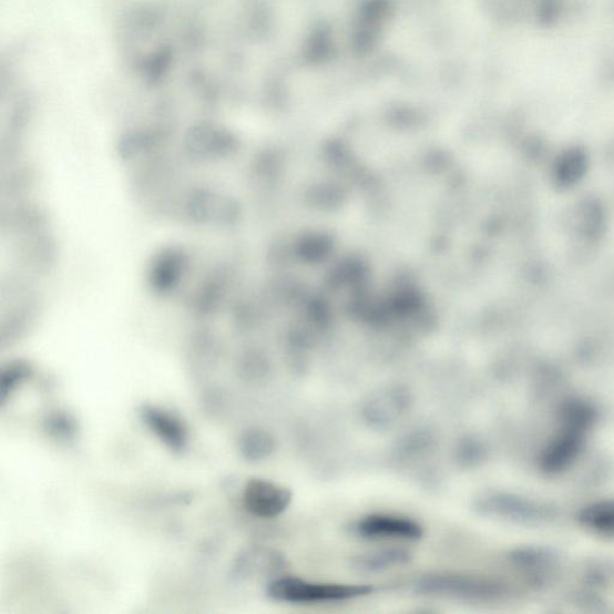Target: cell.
<instances>
[{
  "label": "cell",
  "instance_id": "cell-7",
  "mask_svg": "<svg viewBox=\"0 0 614 614\" xmlns=\"http://www.w3.org/2000/svg\"><path fill=\"white\" fill-rule=\"evenodd\" d=\"M413 560L411 552L405 549H385L357 555L352 567L359 573L377 574L391 567L406 565Z\"/></svg>",
  "mask_w": 614,
  "mask_h": 614
},
{
  "label": "cell",
  "instance_id": "cell-8",
  "mask_svg": "<svg viewBox=\"0 0 614 614\" xmlns=\"http://www.w3.org/2000/svg\"><path fill=\"white\" fill-rule=\"evenodd\" d=\"M238 449L245 460L258 462L274 454L276 441L273 434L266 430L250 429L239 437Z\"/></svg>",
  "mask_w": 614,
  "mask_h": 614
},
{
  "label": "cell",
  "instance_id": "cell-12",
  "mask_svg": "<svg viewBox=\"0 0 614 614\" xmlns=\"http://www.w3.org/2000/svg\"><path fill=\"white\" fill-rule=\"evenodd\" d=\"M27 375L28 371L23 367L10 368L3 373L2 383H0V395H2L3 402L18 388Z\"/></svg>",
  "mask_w": 614,
  "mask_h": 614
},
{
  "label": "cell",
  "instance_id": "cell-2",
  "mask_svg": "<svg viewBox=\"0 0 614 614\" xmlns=\"http://www.w3.org/2000/svg\"><path fill=\"white\" fill-rule=\"evenodd\" d=\"M415 592L419 595L477 601L492 596L497 586L477 576L456 573L429 574L417 580Z\"/></svg>",
  "mask_w": 614,
  "mask_h": 614
},
{
  "label": "cell",
  "instance_id": "cell-6",
  "mask_svg": "<svg viewBox=\"0 0 614 614\" xmlns=\"http://www.w3.org/2000/svg\"><path fill=\"white\" fill-rule=\"evenodd\" d=\"M141 418L161 442L173 451L185 449L188 440L187 429L183 420L164 408L145 405L141 409Z\"/></svg>",
  "mask_w": 614,
  "mask_h": 614
},
{
  "label": "cell",
  "instance_id": "cell-1",
  "mask_svg": "<svg viewBox=\"0 0 614 614\" xmlns=\"http://www.w3.org/2000/svg\"><path fill=\"white\" fill-rule=\"evenodd\" d=\"M371 584L311 582L299 577H277L268 584L273 601L287 604H321L354 601L371 595Z\"/></svg>",
  "mask_w": 614,
  "mask_h": 614
},
{
  "label": "cell",
  "instance_id": "cell-4",
  "mask_svg": "<svg viewBox=\"0 0 614 614\" xmlns=\"http://www.w3.org/2000/svg\"><path fill=\"white\" fill-rule=\"evenodd\" d=\"M243 500L248 513L260 519H274L285 513L294 494L276 482L254 478L246 482Z\"/></svg>",
  "mask_w": 614,
  "mask_h": 614
},
{
  "label": "cell",
  "instance_id": "cell-10",
  "mask_svg": "<svg viewBox=\"0 0 614 614\" xmlns=\"http://www.w3.org/2000/svg\"><path fill=\"white\" fill-rule=\"evenodd\" d=\"M284 565L285 560L276 552H267L263 555H258L255 551H250L239 559V567L245 575L258 572L274 573L277 572V570H282Z\"/></svg>",
  "mask_w": 614,
  "mask_h": 614
},
{
  "label": "cell",
  "instance_id": "cell-9",
  "mask_svg": "<svg viewBox=\"0 0 614 614\" xmlns=\"http://www.w3.org/2000/svg\"><path fill=\"white\" fill-rule=\"evenodd\" d=\"M434 440L428 430H416L407 433L399 442L397 452L399 459L411 460L427 456L433 447Z\"/></svg>",
  "mask_w": 614,
  "mask_h": 614
},
{
  "label": "cell",
  "instance_id": "cell-11",
  "mask_svg": "<svg viewBox=\"0 0 614 614\" xmlns=\"http://www.w3.org/2000/svg\"><path fill=\"white\" fill-rule=\"evenodd\" d=\"M482 456H484V449L474 438H464L457 447L456 460L462 468L475 467Z\"/></svg>",
  "mask_w": 614,
  "mask_h": 614
},
{
  "label": "cell",
  "instance_id": "cell-3",
  "mask_svg": "<svg viewBox=\"0 0 614 614\" xmlns=\"http://www.w3.org/2000/svg\"><path fill=\"white\" fill-rule=\"evenodd\" d=\"M412 397L408 389L391 387L372 393L361 408V416L369 428L388 431L397 427L409 411Z\"/></svg>",
  "mask_w": 614,
  "mask_h": 614
},
{
  "label": "cell",
  "instance_id": "cell-5",
  "mask_svg": "<svg viewBox=\"0 0 614 614\" xmlns=\"http://www.w3.org/2000/svg\"><path fill=\"white\" fill-rule=\"evenodd\" d=\"M354 532L369 540L417 541L423 535V529L417 521L390 514L362 518L354 525Z\"/></svg>",
  "mask_w": 614,
  "mask_h": 614
}]
</instances>
